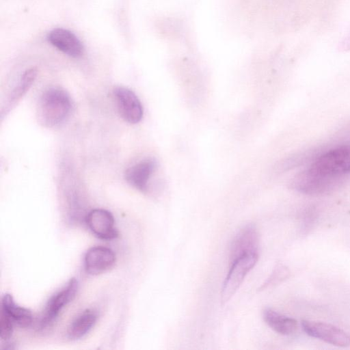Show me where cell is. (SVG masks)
Segmentation results:
<instances>
[{"mask_svg": "<svg viewBox=\"0 0 350 350\" xmlns=\"http://www.w3.org/2000/svg\"><path fill=\"white\" fill-rule=\"evenodd\" d=\"M339 49L350 51V31L339 42Z\"/></svg>", "mask_w": 350, "mask_h": 350, "instance_id": "obj_18", "label": "cell"}, {"mask_svg": "<svg viewBox=\"0 0 350 350\" xmlns=\"http://www.w3.org/2000/svg\"><path fill=\"white\" fill-rule=\"evenodd\" d=\"M71 109V100L66 91L50 88L43 92L37 108L39 122L46 127H53L64 122Z\"/></svg>", "mask_w": 350, "mask_h": 350, "instance_id": "obj_2", "label": "cell"}, {"mask_svg": "<svg viewBox=\"0 0 350 350\" xmlns=\"http://www.w3.org/2000/svg\"><path fill=\"white\" fill-rule=\"evenodd\" d=\"M97 314L88 309L82 312L70 323L67 330V336L70 340H78L85 336L94 326Z\"/></svg>", "mask_w": 350, "mask_h": 350, "instance_id": "obj_14", "label": "cell"}, {"mask_svg": "<svg viewBox=\"0 0 350 350\" xmlns=\"http://www.w3.org/2000/svg\"><path fill=\"white\" fill-rule=\"evenodd\" d=\"M113 94L118 111L122 118L131 124L139 122L143 117V107L135 94L123 87L116 88Z\"/></svg>", "mask_w": 350, "mask_h": 350, "instance_id": "obj_7", "label": "cell"}, {"mask_svg": "<svg viewBox=\"0 0 350 350\" xmlns=\"http://www.w3.org/2000/svg\"><path fill=\"white\" fill-rule=\"evenodd\" d=\"M304 332L310 337L319 339L336 347L350 345V336L340 328L325 322L303 320Z\"/></svg>", "mask_w": 350, "mask_h": 350, "instance_id": "obj_4", "label": "cell"}, {"mask_svg": "<svg viewBox=\"0 0 350 350\" xmlns=\"http://www.w3.org/2000/svg\"><path fill=\"white\" fill-rule=\"evenodd\" d=\"M288 274V269L282 265L277 266L265 283L259 288V291L265 290L269 286L275 285L285 279Z\"/></svg>", "mask_w": 350, "mask_h": 350, "instance_id": "obj_16", "label": "cell"}, {"mask_svg": "<svg viewBox=\"0 0 350 350\" xmlns=\"http://www.w3.org/2000/svg\"><path fill=\"white\" fill-rule=\"evenodd\" d=\"M349 172L350 145H342L321 154L295 176L292 187L305 194H323L333 190Z\"/></svg>", "mask_w": 350, "mask_h": 350, "instance_id": "obj_1", "label": "cell"}, {"mask_svg": "<svg viewBox=\"0 0 350 350\" xmlns=\"http://www.w3.org/2000/svg\"><path fill=\"white\" fill-rule=\"evenodd\" d=\"M78 288V281L72 278L64 288L50 297L40 322L42 327L48 326L53 322L60 311L75 297Z\"/></svg>", "mask_w": 350, "mask_h": 350, "instance_id": "obj_5", "label": "cell"}, {"mask_svg": "<svg viewBox=\"0 0 350 350\" xmlns=\"http://www.w3.org/2000/svg\"><path fill=\"white\" fill-rule=\"evenodd\" d=\"M157 167L154 159H143L129 167L125 172L126 182L137 190L146 193L149 182Z\"/></svg>", "mask_w": 350, "mask_h": 350, "instance_id": "obj_11", "label": "cell"}, {"mask_svg": "<svg viewBox=\"0 0 350 350\" xmlns=\"http://www.w3.org/2000/svg\"><path fill=\"white\" fill-rule=\"evenodd\" d=\"M37 76V70L31 68L21 75L17 84L9 94L5 105L1 112V116L8 113L21 97L28 91Z\"/></svg>", "mask_w": 350, "mask_h": 350, "instance_id": "obj_15", "label": "cell"}, {"mask_svg": "<svg viewBox=\"0 0 350 350\" xmlns=\"http://www.w3.org/2000/svg\"><path fill=\"white\" fill-rule=\"evenodd\" d=\"M1 310L6 312L14 323L22 327H29L33 319V315L29 309L18 306L10 294H5L1 299Z\"/></svg>", "mask_w": 350, "mask_h": 350, "instance_id": "obj_13", "label": "cell"}, {"mask_svg": "<svg viewBox=\"0 0 350 350\" xmlns=\"http://www.w3.org/2000/svg\"><path fill=\"white\" fill-rule=\"evenodd\" d=\"M14 321L4 311L1 310L0 318V338L6 341L9 340L13 333Z\"/></svg>", "mask_w": 350, "mask_h": 350, "instance_id": "obj_17", "label": "cell"}, {"mask_svg": "<svg viewBox=\"0 0 350 350\" xmlns=\"http://www.w3.org/2000/svg\"><path fill=\"white\" fill-rule=\"evenodd\" d=\"M258 260V254L242 256L230 262L229 271L225 278L221 292V303L226 304L235 294L247 273Z\"/></svg>", "mask_w": 350, "mask_h": 350, "instance_id": "obj_3", "label": "cell"}, {"mask_svg": "<svg viewBox=\"0 0 350 350\" xmlns=\"http://www.w3.org/2000/svg\"><path fill=\"white\" fill-rule=\"evenodd\" d=\"M116 262V255L113 250L103 246L90 248L84 256V267L86 272L96 275L111 269Z\"/></svg>", "mask_w": 350, "mask_h": 350, "instance_id": "obj_9", "label": "cell"}, {"mask_svg": "<svg viewBox=\"0 0 350 350\" xmlns=\"http://www.w3.org/2000/svg\"><path fill=\"white\" fill-rule=\"evenodd\" d=\"M47 40L59 51L72 57H81L84 51L83 44L79 38L66 29L51 30L47 35Z\"/></svg>", "mask_w": 350, "mask_h": 350, "instance_id": "obj_10", "label": "cell"}, {"mask_svg": "<svg viewBox=\"0 0 350 350\" xmlns=\"http://www.w3.org/2000/svg\"><path fill=\"white\" fill-rule=\"evenodd\" d=\"M85 221L90 230L99 239L111 240L118 236L114 217L107 210L95 208L90 211L86 215Z\"/></svg>", "mask_w": 350, "mask_h": 350, "instance_id": "obj_8", "label": "cell"}, {"mask_svg": "<svg viewBox=\"0 0 350 350\" xmlns=\"http://www.w3.org/2000/svg\"><path fill=\"white\" fill-rule=\"evenodd\" d=\"M260 243L256 226L250 224L243 227L234 237L229 250L230 262L249 254H258Z\"/></svg>", "mask_w": 350, "mask_h": 350, "instance_id": "obj_6", "label": "cell"}, {"mask_svg": "<svg viewBox=\"0 0 350 350\" xmlns=\"http://www.w3.org/2000/svg\"><path fill=\"white\" fill-rule=\"evenodd\" d=\"M262 317L267 325L275 332L282 335L293 334L297 328L295 319L282 314L272 309L263 310Z\"/></svg>", "mask_w": 350, "mask_h": 350, "instance_id": "obj_12", "label": "cell"}]
</instances>
